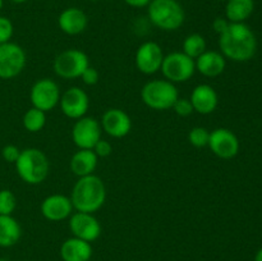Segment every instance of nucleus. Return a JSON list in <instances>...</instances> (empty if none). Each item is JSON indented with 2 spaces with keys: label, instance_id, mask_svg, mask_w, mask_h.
I'll list each match as a JSON object with an SVG mask.
<instances>
[{
  "label": "nucleus",
  "instance_id": "26",
  "mask_svg": "<svg viewBox=\"0 0 262 261\" xmlns=\"http://www.w3.org/2000/svg\"><path fill=\"white\" fill-rule=\"evenodd\" d=\"M210 130L205 127H193L188 132V141L193 147L202 148L209 145Z\"/></svg>",
  "mask_w": 262,
  "mask_h": 261
},
{
  "label": "nucleus",
  "instance_id": "8",
  "mask_svg": "<svg viewBox=\"0 0 262 261\" xmlns=\"http://www.w3.org/2000/svg\"><path fill=\"white\" fill-rule=\"evenodd\" d=\"M61 92L60 87L54 79L41 78L32 84L30 91V100L33 107L48 113L59 105Z\"/></svg>",
  "mask_w": 262,
  "mask_h": 261
},
{
  "label": "nucleus",
  "instance_id": "15",
  "mask_svg": "<svg viewBox=\"0 0 262 261\" xmlns=\"http://www.w3.org/2000/svg\"><path fill=\"white\" fill-rule=\"evenodd\" d=\"M101 129L113 138H123L132 129V119L124 110L110 107L102 114L100 120Z\"/></svg>",
  "mask_w": 262,
  "mask_h": 261
},
{
  "label": "nucleus",
  "instance_id": "28",
  "mask_svg": "<svg viewBox=\"0 0 262 261\" xmlns=\"http://www.w3.org/2000/svg\"><path fill=\"white\" fill-rule=\"evenodd\" d=\"M14 33V26L9 18L0 15V45L7 44L12 40Z\"/></svg>",
  "mask_w": 262,
  "mask_h": 261
},
{
  "label": "nucleus",
  "instance_id": "12",
  "mask_svg": "<svg viewBox=\"0 0 262 261\" xmlns=\"http://www.w3.org/2000/svg\"><path fill=\"white\" fill-rule=\"evenodd\" d=\"M60 110L63 114L69 119H79L84 117L89 112L90 107V97L84 90L81 87H69L67 91L61 94L59 100Z\"/></svg>",
  "mask_w": 262,
  "mask_h": 261
},
{
  "label": "nucleus",
  "instance_id": "23",
  "mask_svg": "<svg viewBox=\"0 0 262 261\" xmlns=\"http://www.w3.org/2000/svg\"><path fill=\"white\" fill-rule=\"evenodd\" d=\"M225 18L230 23H245L255 9L253 0H227Z\"/></svg>",
  "mask_w": 262,
  "mask_h": 261
},
{
  "label": "nucleus",
  "instance_id": "10",
  "mask_svg": "<svg viewBox=\"0 0 262 261\" xmlns=\"http://www.w3.org/2000/svg\"><path fill=\"white\" fill-rule=\"evenodd\" d=\"M101 125L94 117L79 118L72 127V140L78 148L92 150L97 141L101 138Z\"/></svg>",
  "mask_w": 262,
  "mask_h": 261
},
{
  "label": "nucleus",
  "instance_id": "36",
  "mask_svg": "<svg viewBox=\"0 0 262 261\" xmlns=\"http://www.w3.org/2000/svg\"><path fill=\"white\" fill-rule=\"evenodd\" d=\"M9 2L14 3V4H23V3H26L27 0H9Z\"/></svg>",
  "mask_w": 262,
  "mask_h": 261
},
{
  "label": "nucleus",
  "instance_id": "11",
  "mask_svg": "<svg viewBox=\"0 0 262 261\" xmlns=\"http://www.w3.org/2000/svg\"><path fill=\"white\" fill-rule=\"evenodd\" d=\"M163 49L155 41H146L138 46L135 55V63L138 71L146 76L158 73L164 60Z\"/></svg>",
  "mask_w": 262,
  "mask_h": 261
},
{
  "label": "nucleus",
  "instance_id": "38",
  "mask_svg": "<svg viewBox=\"0 0 262 261\" xmlns=\"http://www.w3.org/2000/svg\"><path fill=\"white\" fill-rule=\"evenodd\" d=\"M89 2H99V0H89Z\"/></svg>",
  "mask_w": 262,
  "mask_h": 261
},
{
  "label": "nucleus",
  "instance_id": "16",
  "mask_svg": "<svg viewBox=\"0 0 262 261\" xmlns=\"http://www.w3.org/2000/svg\"><path fill=\"white\" fill-rule=\"evenodd\" d=\"M41 214L49 222H61L69 219L74 211L73 204L69 196L61 193H54L45 197L41 202Z\"/></svg>",
  "mask_w": 262,
  "mask_h": 261
},
{
  "label": "nucleus",
  "instance_id": "27",
  "mask_svg": "<svg viewBox=\"0 0 262 261\" xmlns=\"http://www.w3.org/2000/svg\"><path fill=\"white\" fill-rule=\"evenodd\" d=\"M17 207V197L10 189H0V215H12Z\"/></svg>",
  "mask_w": 262,
  "mask_h": 261
},
{
  "label": "nucleus",
  "instance_id": "22",
  "mask_svg": "<svg viewBox=\"0 0 262 261\" xmlns=\"http://www.w3.org/2000/svg\"><path fill=\"white\" fill-rule=\"evenodd\" d=\"M22 235V228L13 215H0V247L8 248L17 245Z\"/></svg>",
  "mask_w": 262,
  "mask_h": 261
},
{
  "label": "nucleus",
  "instance_id": "7",
  "mask_svg": "<svg viewBox=\"0 0 262 261\" xmlns=\"http://www.w3.org/2000/svg\"><path fill=\"white\" fill-rule=\"evenodd\" d=\"M90 67V58L79 49H68L55 56L53 63L54 72L63 79H76L82 76Z\"/></svg>",
  "mask_w": 262,
  "mask_h": 261
},
{
  "label": "nucleus",
  "instance_id": "34",
  "mask_svg": "<svg viewBox=\"0 0 262 261\" xmlns=\"http://www.w3.org/2000/svg\"><path fill=\"white\" fill-rule=\"evenodd\" d=\"M123 2L132 8H145L150 4L151 0H123Z\"/></svg>",
  "mask_w": 262,
  "mask_h": 261
},
{
  "label": "nucleus",
  "instance_id": "14",
  "mask_svg": "<svg viewBox=\"0 0 262 261\" xmlns=\"http://www.w3.org/2000/svg\"><path fill=\"white\" fill-rule=\"evenodd\" d=\"M209 148L214 155L220 159H233L239 151V140L228 128H216L210 132Z\"/></svg>",
  "mask_w": 262,
  "mask_h": 261
},
{
  "label": "nucleus",
  "instance_id": "5",
  "mask_svg": "<svg viewBox=\"0 0 262 261\" xmlns=\"http://www.w3.org/2000/svg\"><path fill=\"white\" fill-rule=\"evenodd\" d=\"M179 92L176 83L168 79H152L143 84L141 100L152 110H169L178 100Z\"/></svg>",
  "mask_w": 262,
  "mask_h": 261
},
{
  "label": "nucleus",
  "instance_id": "31",
  "mask_svg": "<svg viewBox=\"0 0 262 261\" xmlns=\"http://www.w3.org/2000/svg\"><path fill=\"white\" fill-rule=\"evenodd\" d=\"M79 78H81L82 82H83L84 84H87V86H94V84H96L97 82H99L100 73L97 72L96 68L90 66L84 69V72L82 73V76L79 77Z\"/></svg>",
  "mask_w": 262,
  "mask_h": 261
},
{
  "label": "nucleus",
  "instance_id": "18",
  "mask_svg": "<svg viewBox=\"0 0 262 261\" xmlns=\"http://www.w3.org/2000/svg\"><path fill=\"white\" fill-rule=\"evenodd\" d=\"M58 26L67 35L76 36L84 32V30L89 26V17L79 8H67L59 14Z\"/></svg>",
  "mask_w": 262,
  "mask_h": 261
},
{
  "label": "nucleus",
  "instance_id": "17",
  "mask_svg": "<svg viewBox=\"0 0 262 261\" xmlns=\"http://www.w3.org/2000/svg\"><path fill=\"white\" fill-rule=\"evenodd\" d=\"M189 100L196 113L201 115H209L216 110L219 104V96L211 84H197L191 92Z\"/></svg>",
  "mask_w": 262,
  "mask_h": 261
},
{
  "label": "nucleus",
  "instance_id": "39",
  "mask_svg": "<svg viewBox=\"0 0 262 261\" xmlns=\"http://www.w3.org/2000/svg\"><path fill=\"white\" fill-rule=\"evenodd\" d=\"M217 2H227V0H217Z\"/></svg>",
  "mask_w": 262,
  "mask_h": 261
},
{
  "label": "nucleus",
  "instance_id": "13",
  "mask_svg": "<svg viewBox=\"0 0 262 261\" xmlns=\"http://www.w3.org/2000/svg\"><path fill=\"white\" fill-rule=\"evenodd\" d=\"M69 229L73 237L94 242L101 234V224L94 214L76 211L69 216Z\"/></svg>",
  "mask_w": 262,
  "mask_h": 261
},
{
  "label": "nucleus",
  "instance_id": "9",
  "mask_svg": "<svg viewBox=\"0 0 262 261\" xmlns=\"http://www.w3.org/2000/svg\"><path fill=\"white\" fill-rule=\"evenodd\" d=\"M26 63L27 56L22 46L12 41L0 45V78H14L22 73Z\"/></svg>",
  "mask_w": 262,
  "mask_h": 261
},
{
  "label": "nucleus",
  "instance_id": "30",
  "mask_svg": "<svg viewBox=\"0 0 262 261\" xmlns=\"http://www.w3.org/2000/svg\"><path fill=\"white\" fill-rule=\"evenodd\" d=\"M20 148L15 145H5L2 148V156L7 163L14 164L20 155Z\"/></svg>",
  "mask_w": 262,
  "mask_h": 261
},
{
  "label": "nucleus",
  "instance_id": "20",
  "mask_svg": "<svg viewBox=\"0 0 262 261\" xmlns=\"http://www.w3.org/2000/svg\"><path fill=\"white\" fill-rule=\"evenodd\" d=\"M99 164V158L94 150H87V148H78V151L72 155L69 161V168L71 171L78 178L86 176L95 174V170Z\"/></svg>",
  "mask_w": 262,
  "mask_h": 261
},
{
  "label": "nucleus",
  "instance_id": "33",
  "mask_svg": "<svg viewBox=\"0 0 262 261\" xmlns=\"http://www.w3.org/2000/svg\"><path fill=\"white\" fill-rule=\"evenodd\" d=\"M229 23L230 22L227 19V18L217 17V18H215L214 22H212V30L217 33V36H219V35H222L225 30H227L228 26H229Z\"/></svg>",
  "mask_w": 262,
  "mask_h": 261
},
{
  "label": "nucleus",
  "instance_id": "37",
  "mask_svg": "<svg viewBox=\"0 0 262 261\" xmlns=\"http://www.w3.org/2000/svg\"><path fill=\"white\" fill-rule=\"evenodd\" d=\"M3 5H4V0H0V10L3 9Z\"/></svg>",
  "mask_w": 262,
  "mask_h": 261
},
{
  "label": "nucleus",
  "instance_id": "35",
  "mask_svg": "<svg viewBox=\"0 0 262 261\" xmlns=\"http://www.w3.org/2000/svg\"><path fill=\"white\" fill-rule=\"evenodd\" d=\"M255 261H262V248H260V250L257 251V253H256Z\"/></svg>",
  "mask_w": 262,
  "mask_h": 261
},
{
  "label": "nucleus",
  "instance_id": "24",
  "mask_svg": "<svg viewBox=\"0 0 262 261\" xmlns=\"http://www.w3.org/2000/svg\"><path fill=\"white\" fill-rule=\"evenodd\" d=\"M182 49H183L182 51L189 58L197 59L207 50V44L201 33H191L184 38Z\"/></svg>",
  "mask_w": 262,
  "mask_h": 261
},
{
  "label": "nucleus",
  "instance_id": "32",
  "mask_svg": "<svg viewBox=\"0 0 262 261\" xmlns=\"http://www.w3.org/2000/svg\"><path fill=\"white\" fill-rule=\"evenodd\" d=\"M92 150H94V153L96 154L97 158H107V156L113 153V146L109 141L100 138Z\"/></svg>",
  "mask_w": 262,
  "mask_h": 261
},
{
  "label": "nucleus",
  "instance_id": "25",
  "mask_svg": "<svg viewBox=\"0 0 262 261\" xmlns=\"http://www.w3.org/2000/svg\"><path fill=\"white\" fill-rule=\"evenodd\" d=\"M22 123L25 129L28 130V132H40L46 124V113L37 109V107H30V109L23 114Z\"/></svg>",
  "mask_w": 262,
  "mask_h": 261
},
{
  "label": "nucleus",
  "instance_id": "21",
  "mask_svg": "<svg viewBox=\"0 0 262 261\" xmlns=\"http://www.w3.org/2000/svg\"><path fill=\"white\" fill-rule=\"evenodd\" d=\"M60 257L63 261H90L92 257V246L90 242L71 237L60 246Z\"/></svg>",
  "mask_w": 262,
  "mask_h": 261
},
{
  "label": "nucleus",
  "instance_id": "6",
  "mask_svg": "<svg viewBox=\"0 0 262 261\" xmlns=\"http://www.w3.org/2000/svg\"><path fill=\"white\" fill-rule=\"evenodd\" d=\"M161 73L164 78L173 83H183L189 81L196 73L194 59L189 58L183 51H173L164 56L161 64Z\"/></svg>",
  "mask_w": 262,
  "mask_h": 261
},
{
  "label": "nucleus",
  "instance_id": "4",
  "mask_svg": "<svg viewBox=\"0 0 262 261\" xmlns=\"http://www.w3.org/2000/svg\"><path fill=\"white\" fill-rule=\"evenodd\" d=\"M147 15L155 27L163 31H177L183 26L186 13L177 0H151Z\"/></svg>",
  "mask_w": 262,
  "mask_h": 261
},
{
  "label": "nucleus",
  "instance_id": "1",
  "mask_svg": "<svg viewBox=\"0 0 262 261\" xmlns=\"http://www.w3.org/2000/svg\"><path fill=\"white\" fill-rule=\"evenodd\" d=\"M220 53L233 61H248L253 58L257 41L253 31L246 23H229L227 30L219 35Z\"/></svg>",
  "mask_w": 262,
  "mask_h": 261
},
{
  "label": "nucleus",
  "instance_id": "29",
  "mask_svg": "<svg viewBox=\"0 0 262 261\" xmlns=\"http://www.w3.org/2000/svg\"><path fill=\"white\" fill-rule=\"evenodd\" d=\"M171 109L174 110V113H176L177 115H179V117L182 118L189 117V115L194 112L191 100L186 99V97H178V100L174 102Z\"/></svg>",
  "mask_w": 262,
  "mask_h": 261
},
{
  "label": "nucleus",
  "instance_id": "2",
  "mask_svg": "<svg viewBox=\"0 0 262 261\" xmlns=\"http://www.w3.org/2000/svg\"><path fill=\"white\" fill-rule=\"evenodd\" d=\"M69 197L76 211L94 214L106 201V187L96 174L81 177L74 183Z\"/></svg>",
  "mask_w": 262,
  "mask_h": 261
},
{
  "label": "nucleus",
  "instance_id": "3",
  "mask_svg": "<svg viewBox=\"0 0 262 261\" xmlns=\"http://www.w3.org/2000/svg\"><path fill=\"white\" fill-rule=\"evenodd\" d=\"M14 165L18 177L31 186L42 183L50 171L49 158L37 147H28L20 151L19 158Z\"/></svg>",
  "mask_w": 262,
  "mask_h": 261
},
{
  "label": "nucleus",
  "instance_id": "19",
  "mask_svg": "<svg viewBox=\"0 0 262 261\" xmlns=\"http://www.w3.org/2000/svg\"><path fill=\"white\" fill-rule=\"evenodd\" d=\"M194 64H196V72L209 78H214L225 71L227 59L220 51L206 50L199 58L194 59Z\"/></svg>",
  "mask_w": 262,
  "mask_h": 261
}]
</instances>
